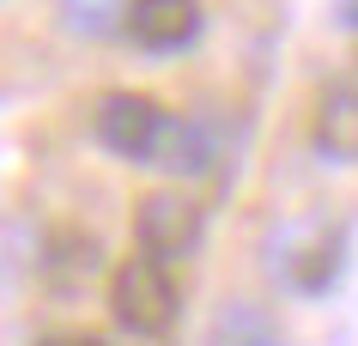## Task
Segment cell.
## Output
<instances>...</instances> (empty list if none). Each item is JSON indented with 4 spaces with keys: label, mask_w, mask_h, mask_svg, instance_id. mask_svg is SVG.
I'll list each match as a JSON object with an SVG mask.
<instances>
[{
    "label": "cell",
    "mask_w": 358,
    "mask_h": 346,
    "mask_svg": "<svg viewBox=\"0 0 358 346\" xmlns=\"http://www.w3.org/2000/svg\"><path fill=\"white\" fill-rule=\"evenodd\" d=\"M110 316L115 328H128L134 340H164L176 316H182V286L170 280L164 261L152 255H134L110 273Z\"/></svg>",
    "instance_id": "cell-1"
},
{
    "label": "cell",
    "mask_w": 358,
    "mask_h": 346,
    "mask_svg": "<svg viewBox=\"0 0 358 346\" xmlns=\"http://www.w3.org/2000/svg\"><path fill=\"white\" fill-rule=\"evenodd\" d=\"M134 243L152 261H182L201 250V207L176 189H152L134 207Z\"/></svg>",
    "instance_id": "cell-4"
},
{
    "label": "cell",
    "mask_w": 358,
    "mask_h": 346,
    "mask_svg": "<svg viewBox=\"0 0 358 346\" xmlns=\"http://www.w3.org/2000/svg\"><path fill=\"white\" fill-rule=\"evenodd\" d=\"M128 37L146 55H182L201 37V0H134Z\"/></svg>",
    "instance_id": "cell-5"
},
{
    "label": "cell",
    "mask_w": 358,
    "mask_h": 346,
    "mask_svg": "<svg viewBox=\"0 0 358 346\" xmlns=\"http://www.w3.org/2000/svg\"><path fill=\"white\" fill-rule=\"evenodd\" d=\"M128 13H134V0H55L61 31H73L85 43H103L115 31H128Z\"/></svg>",
    "instance_id": "cell-7"
},
{
    "label": "cell",
    "mask_w": 358,
    "mask_h": 346,
    "mask_svg": "<svg viewBox=\"0 0 358 346\" xmlns=\"http://www.w3.org/2000/svg\"><path fill=\"white\" fill-rule=\"evenodd\" d=\"M170 122L176 115L164 103H152L146 92H103L97 110H92V128L103 140V152L134 158V164H158V152L170 140Z\"/></svg>",
    "instance_id": "cell-2"
},
{
    "label": "cell",
    "mask_w": 358,
    "mask_h": 346,
    "mask_svg": "<svg viewBox=\"0 0 358 346\" xmlns=\"http://www.w3.org/2000/svg\"><path fill=\"white\" fill-rule=\"evenodd\" d=\"M334 19L346 24V31H358V0H334Z\"/></svg>",
    "instance_id": "cell-8"
},
{
    "label": "cell",
    "mask_w": 358,
    "mask_h": 346,
    "mask_svg": "<svg viewBox=\"0 0 358 346\" xmlns=\"http://www.w3.org/2000/svg\"><path fill=\"white\" fill-rule=\"evenodd\" d=\"M273 268H280V280L292 291L316 298V291H328L340 280V268H346V231L328 225V219L285 225L280 237H273Z\"/></svg>",
    "instance_id": "cell-3"
},
{
    "label": "cell",
    "mask_w": 358,
    "mask_h": 346,
    "mask_svg": "<svg viewBox=\"0 0 358 346\" xmlns=\"http://www.w3.org/2000/svg\"><path fill=\"white\" fill-rule=\"evenodd\" d=\"M322 158L334 164H358V85H328L316 97V122H310Z\"/></svg>",
    "instance_id": "cell-6"
},
{
    "label": "cell",
    "mask_w": 358,
    "mask_h": 346,
    "mask_svg": "<svg viewBox=\"0 0 358 346\" xmlns=\"http://www.w3.org/2000/svg\"><path fill=\"white\" fill-rule=\"evenodd\" d=\"M249 346H280V340H267V334H262V340H249Z\"/></svg>",
    "instance_id": "cell-10"
},
{
    "label": "cell",
    "mask_w": 358,
    "mask_h": 346,
    "mask_svg": "<svg viewBox=\"0 0 358 346\" xmlns=\"http://www.w3.org/2000/svg\"><path fill=\"white\" fill-rule=\"evenodd\" d=\"M43 346H103V340H92V334H55V340H43Z\"/></svg>",
    "instance_id": "cell-9"
}]
</instances>
